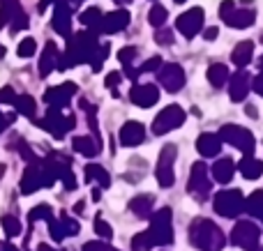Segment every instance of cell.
Returning <instances> with one entry per match:
<instances>
[{
	"mask_svg": "<svg viewBox=\"0 0 263 251\" xmlns=\"http://www.w3.org/2000/svg\"><path fill=\"white\" fill-rule=\"evenodd\" d=\"M252 251H263V247H256V249H252Z\"/></svg>",
	"mask_w": 263,
	"mask_h": 251,
	"instance_id": "be15d7a7",
	"label": "cell"
},
{
	"mask_svg": "<svg viewBox=\"0 0 263 251\" xmlns=\"http://www.w3.org/2000/svg\"><path fill=\"white\" fill-rule=\"evenodd\" d=\"M118 141H120V145H125V148L141 145V143L145 141V127L141 122H136V120H129V122H125L123 127H120Z\"/></svg>",
	"mask_w": 263,
	"mask_h": 251,
	"instance_id": "ffe728a7",
	"label": "cell"
},
{
	"mask_svg": "<svg viewBox=\"0 0 263 251\" xmlns=\"http://www.w3.org/2000/svg\"><path fill=\"white\" fill-rule=\"evenodd\" d=\"M190 242L199 251H222L227 247V238L219 226L210 219H194L190 226Z\"/></svg>",
	"mask_w": 263,
	"mask_h": 251,
	"instance_id": "7a4b0ae2",
	"label": "cell"
},
{
	"mask_svg": "<svg viewBox=\"0 0 263 251\" xmlns=\"http://www.w3.org/2000/svg\"><path fill=\"white\" fill-rule=\"evenodd\" d=\"M136 55H139V49H136V46H123V49L118 51V60L123 67H129V65L136 60Z\"/></svg>",
	"mask_w": 263,
	"mask_h": 251,
	"instance_id": "7bdbcfd3",
	"label": "cell"
},
{
	"mask_svg": "<svg viewBox=\"0 0 263 251\" xmlns=\"http://www.w3.org/2000/svg\"><path fill=\"white\" fill-rule=\"evenodd\" d=\"M14 109H16V113H21V115H26V118L32 120V115H35V111H37V104L30 95H18L16 101H14Z\"/></svg>",
	"mask_w": 263,
	"mask_h": 251,
	"instance_id": "836d02e7",
	"label": "cell"
},
{
	"mask_svg": "<svg viewBox=\"0 0 263 251\" xmlns=\"http://www.w3.org/2000/svg\"><path fill=\"white\" fill-rule=\"evenodd\" d=\"M81 251H118V249L109 247L106 242H86V244H83V249H81Z\"/></svg>",
	"mask_w": 263,
	"mask_h": 251,
	"instance_id": "681fc988",
	"label": "cell"
},
{
	"mask_svg": "<svg viewBox=\"0 0 263 251\" xmlns=\"http://www.w3.org/2000/svg\"><path fill=\"white\" fill-rule=\"evenodd\" d=\"M5 169H7V166H5V164H0V178H3V173H5Z\"/></svg>",
	"mask_w": 263,
	"mask_h": 251,
	"instance_id": "91938a15",
	"label": "cell"
},
{
	"mask_svg": "<svg viewBox=\"0 0 263 251\" xmlns=\"http://www.w3.org/2000/svg\"><path fill=\"white\" fill-rule=\"evenodd\" d=\"M118 83H120V74H118V72H111V74H106V78H104V86L109 88L111 92H114V97H118Z\"/></svg>",
	"mask_w": 263,
	"mask_h": 251,
	"instance_id": "bcb514c9",
	"label": "cell"
},
{
	"mask_svg": "<svg viewBox=\"0 0 263 251\" xmlns=\"http://www.w3.org/2000/svg\"><path fill=\"white\" fill-rule=\"evenodd\" d=\"M14 120H16V115H14V113L5 115V113H3V111H0V134H3V132H5V129H7V127H9V124H12V122H14Z\"/></svg>",
	"mask_w": 263,
	"mask_h": 251,
	"instance_id": "f907efd6",
	"label": "cell"
},
{
	"mask_svg": "<svg viewBox=\"0 0 263 251\" xmlns=\"http://www.w3.org/2000/svg\"><path fill=\"white\" fill-rule=\"evenodd\" d=\"M55 180H58V175H55V171L51 169L49 159H37V161H30V164L26 166L18 189H21V194L30 196V194L40 192V189L53 187Z\"/></svg>",
	"mask_w": 263,
	"mask_h": 251,
	"instance_id": "3957f363",
	"label": "cell"
},
{
	"mask_svg": "<svg viewBox=\"0 0 263 251\" xmlns=\"http://www.w3.org/2000/svg\"><path fill=\"white\" fill-rule=\"evenodd\" d=\"M185 118H187L185 109H180L178 104L166 106V109H162L157 113V118H155L153 134L155 136H164V134H168V132H173V129L180 127V124L185 122Z\"/></svg>",
	"mask_w": 263,
	"mask_h": 251,
	"instance_id": "30bf717a",
	"label": "cell"
},
{
	"mask_svg": "<svg viewBox=\"0 0 263 251\" xmlns=\"http://www.w3.org/2000/svg\"><path fill=\"white\" fill-rule=\"evenodd\" d=\"M219 136H222L224 143L238 148V150L245 152V155H252L256 148V141H254V136H252V132L240 127V124H224V127L219 129Z\"/></svg>",
	"mask_w": 263,
	"mask_h": 251,
	"instance_id": "9c48e42d",
	"label": "cell"
},
{
	"mask_svg": "<svg viewBox=\"0 0 263 251\" xmlns=\"http://www.w3.org/2000/svg\"><path fill=\"white\" fill-rule=\"evenodd\" d=\"M16 92H14V88L12 86H5V88H0V104H14L16 101Z\"/></svg>",
	"mask_w": 263,
	"mask_h": 251,
	"instance_id": "7dc6e473",
	"label": "cell"
},
{
	"mask_svg": "<svg viewBox=\"0 0 263 251\" xmlns=\"http://www.w3.org/2000/svg\"><path fill=\"white\" fill-rule=\"evenodd\" d=\"M153 205H155V196H150V194H141V196H134L129 201V210L134 217H139V219H150L153 217Z\"/></svg>",
	"mask_w": 263,
	"mask_h": 251,
	"instance_id": "d4e9b609",
	"label": "cell"
},
{
	"mask_svg": "<svg viewBox=\"0 0 263 251\" xmlns=\"http://www.w3.org/2000/svg\"><path fill=\"white\" fill-rule=\"evenodd\" d=\"M100 189H102V187H95V189H92V201H100V196H102Z\"/></svg>",
	"mask_w": 263,
	"mask_h": 251,
	"instance_id": "db71d44e",
	"label": "cell"
},
{
	"mask_svg": "<svg viewBox=\"0 0 263 251\" xmlns=\"http://www.w3.org/2000/svg\"><path fill=\"white\" fill-rule=\"evenodd\" d=\"M155 247H157V244H155L150 231H145V233H136L134 238H132V251H150Z\"/></svg>",
	"mask_w": 263,
	"mask_h": 251,
	"instance_id": "e575fe53",
	"label": "cell"
},
{
	"mask_svg": "<svg viewBox=\"0 0 263 251\" xmlns=\"http://www.w3.org/2000/svg\"><path fill=\"white\" fill-rule=\"evenodd\" d=\"M37 124H40L42 129H46L53 138H65V134H67L69 129L77 127V118H74L72 113L65 115L63 109H53V106H49L46 115L42 120H37Z\"/></svg>",
	"mask_w": 263,
	"mask_h": 251,
	"instance_id": "277c9868",
	"label": "cell"
},
{
	"mask_svg": "<svg viewBox=\"0 0 263 251\" xmlns=\"http://www.w3.org/2000/svg\"><path fill=\"white\" fill-rule=\"evenodd\" d=\"M0 251H7V242H0Z\"/></svg>",
	"mask_w": 263,
	"mask_h": 251,
	"instance_id": "680465c9",
	"label": "cell"
},
{
	"mask_svg": "<svg viewBox=\"0 0 263 251\" xmlns=\"http://www.w3.org/2000/svg\"><path fill=\"white\" fill-rule=\"evenodd\" d=\"M60 221H63L65 235H69V238H77V235L81 233V226H79V221L74 219V217H69L67 212H63V215H60Z\"/></svg>",
	"mask_w": 263,
	"mask_h": 251,
	"instance_id": "ab89813d",
	"label": "cell"
},
{
	"mask_svg": "<svg viewBox=\"0 0 263 251\" xmlns=\"http://www.w3.org/2000/svg\"><path fill=\"white\" fill-rule=\"evenodd\" d=\"M250 90H252V76L245 72V69L236 72L231 78H229V95H231L233 101H245L247 95H250Z\"/></svg>",
	"mask_w": 263,
	"mask_h": 251,
	"instance_id": "44dd1931",
	"label": "cell"
},
{
	"mask_svg": "<svg viewBox=\"0 0 263 251\" xmlns=\"http://www.w3.org/2000/svg\"><path fill=\"white\" fill-rule=\"evenodd\" d=\"M51 215H53V210H51L49 205H44V203H42V205H37V207H32V210L28 212V221H30V228H32V226H35L40 219L46 221Z\"/></svg>",
	"mask_w": 263,
	"mask_h": 251,
	"instance_id": "f35d334b",
	"label": "cell"
},
{
	"mask_svg": "<svg viewBox=\"0 0 263 251\" xmlns=\"http://www.w3.org/2000/svg\"><path fill=\"white\" fill-rule=\"evenodd\" d=\"M0 58H5V49H3V46H0Z\"/></svg>",
	"mask_w": 263,
	"mask_h": 251,
	"instance_id": "6125c7cd",
	"label": "cell"
},
{
	"mask_svg": "<svg viewBox=\"0 0 263 251\" xmlns=\"http://www.w3.org/2000/svg\"><path fill=\"white\" fill-rule=\"evenodd\" d=\"M176 145L173 143H166V145L159 150V159H157V169H155V175H157V182L162 184L164 189L173 187L176 182V173H173V164H176Z\"/></svg>",
	"mask_w": 263,
	"mask_h": 251,
	"instance_id": "8fae6325",
	"label": "cell"
},
{
	"mask_svg": "<svg viewBox=\"0 0 263 251\" xmlns=\"http://www.w3.org/2000/svg\"><path fill=\"white\" fill-rule=\"evenodd\" d=\"M162 62H164V60L159 58V55H153V58H150L148 62H143V65H141V67H139V72H141V74H143V72H157V69L162 67Z\"/></svg>",
	"mask_w": 263,
	"mask_h": 251,
	"instance_id": "c3c4849f",
	"label": "cell"
},
{
	"mask_svg": "<svg viewBox=\"0 0 263 251\" xmlns=\"http://www.w3.org/2000/svg\"><path fill=\"white\" fill-rule=\"evenodd\" d=\"M259 69H261V72H263V55H261V58H259Z\"/></svg>",
	"mask_w": 263,
	"mask_h": 251,
	"instance_id": "94428289",
	"label": "cell"
},
{
	"mask_svg": "<svg viewBox=\"0 0 263 251\" xmlns=\"http://www.w3.org/2000/svg\"><path fill=\"white\" fill-rule=\"evenodd\" d=\"M210 173H213V180L219 184H229L233 180V173H236V164H233L229 157H224V159H217L213 164V169H210Z\"/></svg>",
	"mask_w": 263,
	"mask_h": 251,
	"instance_id": "484cf974",
	"label": "cell"
},
{
	"mask_svg": "<svg viewBox=\"0 0 263 251\" xmlns=\"http://www.w3.org/2000/svg\"><path fill=\"white\" fill-rule=\"evenodd\" d=\"M213 205L219 217H224V219H236L240 212H245V198H242L240 189H224V192H217Z\"/></svg>",
	"mask_w": 263,
	"mask_h": 251,
	"instance_id": "5b68a950",
	"label": "cell"
},
{
	"mask_svg": "<svg viewBox=\"0 0 263 251\" xmlns=\"http://www.w3.org/2000/svg\"><path fill=\"white\" fill-rule=\"evenodd\" d=\"M21 12L23 9H21L18 0H0V28L9 26Z\"/></svg>",
	"mask_w": 263,
	"mask_h": 251,
	"instance_id": "f546056e",
	"label": "cell"
},
{
	"mask_svg": "<svg viewBox=\"0 0 263 251\" xmlns=\"http://www.w3.org/2000/svg\"><path fill=\"white\" fill-rule=\"evenodd\" d=\"M58 60H60V53H58V46L53 41L44 46L42 51V58H40V76H49L53 69H58Z\"/></svg>",
	"mask_w": 263,
	"mask_h": 251,
	"instance_id": "cb8c5ba5",
	"label": "cell"
},
{
	"mask_svg": "<svg viewBox=\"0 0 263 251\" xmlns=\"http://www.w3.org/2000/svg\"><path fill=\"white\" fill-rule=\"evenodd\" d=\"M229 78H231V74H229L227 65L215 62V65H210V67H208V81H210V86L217 88V90H219V88L227 86Z\"/></svg>",
	"mask_w": 263,
	"mask_h": 251,
	"instance_id": "4dcf8cb0",
	"label": "cell"
},
{
	"mask_svg": "<svg viewBox=\"0 0 263 251\" xmlns=\"http://www.w3.org/2000/svg\"><path fill=\"white\" fill-rule=\"evenodd\" d=\"M77 83H60V86L55 88H49V90L44 92V101L49 106H53V109H67L69 106V99H72L74 95H77Z\"/></svg>",
	"mask_w": 263,
	"mask_h": 251,
	"instance_id": "2e32d148",
	"label": "cell"
},
{
	"mask_svg": "<svg viewBox=\"0 0 263 251\" xmlns=\"http://www.w3.org/2000/svg\"><path fill=\"white\" fill-rule=\"evenodd\" d=\"M259 238H261V228L254 221H238L231 231V242L245 251L259 247Z\"/></svg>",
	"mask_w": 263,
	"mask_h": 251,
	"instance_id": "7c38bea8",
	"label": "cell"
},
{
	"mask_svg": "<svg viewBox=\"0 0 263 251\" xmlns=\"http://www.w3.org/2000/svg\"><path fill=\"white\" fill-rule=\"evenodd\" d=\"M148 231H150V235H153L157 247L171 244L173 242V215H171V210H168V207H162V210L153 212Z\"/></svg>",
	"mask_w": 263,
	"mask_h": 251,
	"instance_id": "52a82bcc",
	"label": "cell"
},
{
	"mask_svg": "<svg viewBox=\"0 0 263 251\" xmlns=\"http://www.w3.org/2000/svg\"><path fill=\"white\" fill-rule=\"evenodd\" d=\"M252 55H254V41H240V44H236V49L231 53V62L236 67L245 69L252 62Z\"/></svg>",
	"mask_w": 263,
	"mask_h": 251,
	"instance_id": "83f0119b",
	"label": "cell"
},
{
	"mask_svg": "<svg viewBox=\"0 0 263 251\" xmlns=\"http://www.w3.org/2000/svg\"><path fill=\"white\" fill-rule=\"evenodd\" d=\"M37 251H55V249H51L49 244H40V247H37Z\"/></svg>",
	"mask_w": 263,
	"mask_h": 251,
	"instance_id": "11a10c76",
	"label": "cell"
},
{
	"mask_svg": "<svg viewBox=\"0 0 263 251\" xmlns=\"http://www.w3.org/2000/svg\"><path fill=\"white\" fill-rule=\"evenodd\" d=\"M203 18L205 12L201 7H192L187 12H182L180 16L176 18V30L180 32L185 39H194L201 30H203Z\"/></svg>",
	"mask_w": 263,
	"mask_h": 251,
	"instance_id": "4fadbf2b",
	"label": "cell"
},
{
	"mask_svg": "<svg viewBox=\"0 0 263 251\" xmlns=\"http://www.w3.org/2000/svg\"><path fill=\"white\" fill-rule=\"evenodd\" d=\"M247 113H250L252 118H256V109H254V106H247Z\"/></svg>",
	"mask_w": 263,
	"mask_h": 251,
	"instance_id": "9f6ffc18",
	"label": "cell"
},
{
	"mask_svg": "<svg viewBox=\"0 0 263 251\" xmlns=\"http://www.w3.org/2000/svg\"><path fill=\"white\" fill-rule=\"evenodd\" d=\"M129 21H132V16L125 7L114 9V12L104 14V18H102V35H116V32L125 30L129 26Z\"/></svg>",
	"mask_w": 263,
	"mask_h": 251,
	"instance_id": "d6986e66",
	"label": "cell"
},
{
	"mask_svg": "<svg viewBox=\"0 0 263 251\" xmlns=\"http://www.w3.org/2000/svg\"><path fill=\"white\" fill-rule=\"evenodd\" d=\"M238 171L242 173L245 180H256V178H261V173H263V161H259L252 155H245L240 159V164H238Z\"/></svg>",
	"mask_w": 263,
	"mask_h": 251,
	"instance_id": "f1b7e54d",
	"label": "cell"
},
{
	"mask_svg": "<svg viewBox=\"0 0 263 251\" xmlns=\"http://www.w3.org/2000/svg\"><path fill=\"white\" fill-rule=\"evenodd\" d=\"M203 37L205 39H215V37H217V28H208V30H203Z\"/></svg>",
	"mask_w": 263,
	"mask_h": 251,
	"instance_id": "f5cc1de1",
	"label": "cell"
},
{
	"mask_svg": "<svg viewBox=\"0 0 263 251\" xmlns=\"http://www.w3.org/2000/svg\"><path fill=\"white\" fill-rule=\"evenodd\" d=\"M187 192L196 198V201H208L210 192H213V180H210V171L203 161L192 164V173H190V182H187Z\"/></svg>",
	"mask_w": 263,
	"mask_h": 251,
	"instance_id": "ba28073f",
	"label": "cell"
},
{
	"mask_svg": "<svg viewBox=\"0 0 263 251\" xmlns=\"http://www.w3.org/2000/svg\"><path fill=\"white\" fill-rule=\"evenodd\" d=\"M109 53H111L109 44H100V49H97L95 58H92V72H100L102 65H104V60L109 58Z\"/></svg>",
	"mask_w": 263,
	"mask_h": 251,
	"instance_id": "f6af8a7d",
	"label": "cell"
},
{
	"mask_svg": "<svg viewBox=\"0 0 263 251\" xmlns=\"http://www.w3.org/2000/svg\"><path fill=\"white\" fill-rule=\"evenodd\" d=\"M72 3H60L55 5L53 9V30L58 32L60 37H65V39H69V37L74 35L72 32Z\"/></svg>",
	"mask_w": 263,
	"mask_h": 251,
	"instance_id": "ac0fdd59",
	"label": "cell"
},
{
	"mask_svg": "<svg viewBox=\"0 0 263 251\" xmlns=\"http://www.w3.org/2000/svg\"><path fill=\"white\" fill-rule=\"evenodd\" d=\"M219 16H222V21L227 23V26L236 28V30H245V28L254 26L256 21V12L250 7H236V3L233 0H224L222 5H219Z\"/></svg>",
	"mask_w": 263,
	"mask_h": 251,
	"instance_id": "8992f818",
	"label": "cell"
},
{
	"mask_svg": "<svg viewBox=\"0 0 263 251\" xmlns=\"http://www.w3.org/2000/svg\"><path fill=\"white\" fill-rule=\"evenodd\" d=\"M95 231H97V235H100L102 240H106V242L114 238V228H111L109 221H104L102 217H95Z\"/></svg>",
	"mask_w": 263,
	"mask_h": 251,
	"instance_id": "ee69618b",
	"label": "cell"
},
{
	"mask_svg": "<svg viewBox=\"0 0 263 251\" xmlns=\"http://www.w3.org/2000/svg\"><path fill=\"white\" fill-rule=\"evenodd\" d=\"M245 212L263 221V192H254L250 194V198H245Z\"/></svg>",
	"mask_w": 263,
	"mask_h": 251,
	"instance_id": "d6a6232c",
	"label": "cell"
},
{
	"mask_svg": "<svg viewBox=\"0 0 263 251\" xmlns=\"http://www.w3.org/2000/svg\"><path fill=\"white\" fill-rule=\"evenodd\" d=\"M77 3H81V0H77Z\"/></svg>",
	"mask_w": 263,
	"mask_h": 251,
	"instance_id": "03108f58",
	"label": "cell"
},
{
	"mask_svg": "<svg viewBox=\"0 0 263 251\" xmlns=\"http://www.w3.org/2000/svg\"><path fill=\"white\" fill-rule=\"evenodd\" d=\"M252 90H254L256 95H261V97H263V72L259 74V76L252 78Z\"/></svg>",
	"mask_w": 263,
	"mask_h": 251,
	"instance_id": "816d5d0a",
	"label": "cell"
},
{
	"mask_svg": "<svg viewBox=\"0 0 263 251\" xmlns=\"http://www.w3.org/2000/svg\"><path fill=\"white\" fill-rule=\"evenodd\" d=\"M173 3H178V5H180V3H185V0H173Z\"/></svg>",
	"mask_w": 263,
	"mask_h": 251,
	"instance_id": "e7e4bbea",
	"label": "cell"
},
{
	"mask_svg": "<svg viewBox=\"0 0 263 251\" xmlns=\"http://www.w3.org/2000/svg\"><path fill=\"white\" fill-rule=\"evenodd\" d=\"M46 159H49L51 169L55 171L58 180L65 184V189L74 192V189H77V178H74V173H72V161H69V157H65L63 152H51Z\"/></svg>",
	"mask_w": 263,
	"mask_h": 251,
	"instance_id": "9a60e30c",
	"label": "cell"
},
{
	"mask_svg": "<svg viewBox=\"0 0 263 251\" xmlns=\"http://www.w3.org/2000/svg\"><path fill=\"white\" fill-rule=\"evenodd\" d=\"M155 41L159 46H171L176 41V37H173V32L166 26H162V28H155Z\"/></svg>",
	"mask_w": 263,
	"mask_h": 251,
	"instance_id": "b9f144b4",
	"label": "cell"
},
{
	"mask_svg": "<svg viewBox=\"0 0 263 251\" xmlns=\"http://www.w3.org/2000/svg\"><path fill=\"white\" fill-rule=\"evenodd\" d=\"M35 51H37V41L32 39V37L21 39V44L16 46V55H18V58H30V55H35Z\"/></svg>",
	"mask_w": 263,
	"mask_h": 251,
	"instance_id": "60d3db41",
	"label": "cell"
},
{
	"mask_svg": "<svg viewBox=\"0 0 263 251\" xmlns=\"http://www.w3.org/2000/svg\"><path fill=\"white\" fill-rule=\"evenodd\" d=\"M0 226H3V231H5V235L7 238H18L21 235V221L16 219V217H12V215H5L3 219H0Z\"/></svg>",
	"mask_w": 263,
	"mask_h": 251,
	"instance_id": "d590c367",
	"label": "cell"
},
{
	"mask_svg": "<svg viewBox=\"0 0 263 251\" xmlns=\"http://www.w3.org/2000/svg\"><path fill=\"white\" fill-rule=\"evenodd\" d=\"M166 18H168V9L164 7V5H153V7H150V14H148L150 26L162 28L164 23H166Z\"/></svg>",
	"mask_w": 263,
	"mask_h": 251,
	"instance_id": "8d00e7d4",
	"label": "cell"
},
{
	"mask_svg": "<svg viewBox=\"0 0 263 251\" xmlns=\"http://www.w3.org/2000/svg\"><path fill=\"white\" fill-rule=\"evenodd\" d=\"M157 81L166 92H178L185 86V69L176 62H166L157 69Z\"/></svg>",
	"mask_w": 263,
	"mask_h": 251,
	"instance_id": "5bb4252c",
	"label": "cell"
},
{
	"mask_svg": "<svg viewBox=\"0 0 263 251\" xmlns=\"http://www.w3.org/2000/svg\"><path fill=\"white\" fill-rule=\"evenodd\" d=\"M97 49H100L97 35H92L90 30L74 32V35L67 39V51H65V55H60V60H58V69L65 72L67 67H77V65H83V62H92Z\"/></svg>",
	"mask_w": 263,
	"mask_h": 251,
	"instance_id": "6da1fadb",
	"label": "cell"
},
{
	"mask_svg": "<svg viewBox=\"0 0 263 251\" xmlns=\"http://www.w3.org/2000/svg\"><path fill=\"white\" fill-rule=\"evenodd\" d=\"M129 99H132V104L139 106V109H150V106L157 104L159 90L153 83H134L129 90Z\"/></svg>",
	"mask_w": 263,
	"mask_h": 251,
	"instance_id": "e0dca14e",
	"label": "cell"
},
{
	"mask_svg": "<svg viewBox=\"0 0 263 251\" xmlns=\"http://www.w3.org/2000/svg\"><path fill=\"white\" fill-rule=\"evenodd\" d=\"M46 226H49V233H51V238H53V242H63L67 235H65V228H63V221L60 219H55V215H51L49 219H46Z\"/></svg>",
	"mask_w": 263,
	"mask_h": 251,
	"instance_id": "74e56055",
	"label": "cell"
},
{
	"mask_svg": "<svg viewBox=\"0 0 263 251\" xmlns=\"http://www.w3.org/2000/svg\"><path fill=\"white\" fill-rule=\"evenodd\" d=\"M114 3H116V5H129L132 0H114Z\"/></svg>",
	"mask_w": 263,
	"mask_h": 251,
	"instance_id": "6f0895ef",
	"label": "cell"
},
{
	"mask_svg": "<svg viewBox=\"0 0 263 251\" xmlns=\"http://www.w3.org/2000/svg\"><path fill=\"white\" fill-rule=\"evenodd\" d=\"M72 150L83 157H97L102 152V143L95 136H74L72 138Z\"/></svg>",
	"mask_w": 263,
	"mask_h": 251,
	"instance_id": "603a6c76",
	"label": "cell"
},
{
	"mask_svg": "<svg viewBox=\"0 0 263 251\" xmlns=\"http://www.w3.org/2000/svg\"><path fill=\"white\" fill-rule=\"evenodd\" d=\"M83 173H86V182H100V187H109L111 184V175H109V171L106 169H102L100 164H88L86 169H83Z\"/></svg>",
	"mask_w": 263,
	"mask_h": 251,
	"instance_id": "1f68e13d",
	"label": "cell"
},
{
	"mask_svg": "<svg viewBox=\"0 0 263 251\" xmlns=\"http://www.w3.org/2000/svg\"><path fill=\"white\" fill-rule=\"evenodd\" d=\"M196 150H199L201 157H205V159H213V157H217L219 152H222V136L219 134H201L199 138H196Z\"/></svg>",
	"mask_w": 263,
	"mask_h": 251,
	"instance_id": "7402d4cb",
	"label": "cell"
},
{
	"mask_svg": "<svg viewBox=\"0 0 263 251\" xmlns=\"http://www.w3.org/2000/svg\"><path fill=\"white\" fill-rule=\"evenodd\" d=\"M102 18H104V14H102L100 7H88L86 12L79 14L81 26H86V30H90L92 35H97V37L102 35Z\"/></svg>",
	"mask_w": 263,
	"mask_h": 251,
	"instance_id": "4316f807",
	"label": "cell"
}]
</instances>
